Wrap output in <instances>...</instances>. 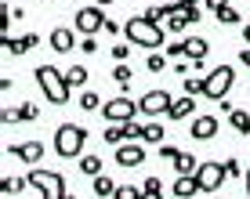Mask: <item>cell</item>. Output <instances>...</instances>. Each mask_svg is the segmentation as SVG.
Wrapping results in <instances>:
<instances>
[{
    "instance_id": "1",
    "label": "cell",
    "mask_w": 250,
    "mask_h": 199,
    "mask_svg": "<svg viewBox=\"0 0 250 199\" xmlns=\"http://www.w3.org/2000/svg\"><path fill=\"white\" fill-rule=\"evenodd\" d=\"M124 40H131L134 47L156 51V47H163V40H167V29L138 15V19H127V22H124Z\"/></svg>"
},
{
    "instance_id": "2",
    "label": "cell",
    "mask_w": 250,
    "mask_h": 199,
    "mask_svg": "<svg viewBox=\"0 0 250 199\" xmlns=\"http://www.w3.org/2000/svg\"><path fill=\"white\" fill-rule=\"evenodd\" d=\"M37 83H40V91H44V98L51 101V105H65L69 101V94H73V87H69V80H65V73L62 69H55V65H37Z\"/></svg>"
},
{
    "instance_id": "3",
    "label": "cell",
    "mask_w": 250,
    "mask_h": 199,
    "mask_svg": "<svg viewBox=\"0 0 250 199\" xmlns=\"http://www.w3.org/2000/svg\"><path fill=\"white\" fill-rule=\"evenodd\" d=\"M83 141H87V131H83L80 123H62L55 131V152L62 156V159H76V156L83 152Z\"/></svg>"
},
{
    "instance_id": "4",
    "label": "cell",
    "mask_w": 250,
    "mask_h": 199,
    "mask_svg": "<svg viewBox=\"0 0 250 199\" xmlns=\"http://www.w3.org/2000/svg\"><path fill=\"white\" fill-rule=\"evenodd\" d=\"M232 83H236V69H232V65H214L210 76H203V94L210 101H225V94L232 91Z\"/></svg>"
},
{
    "instance_id": "5",
    "label": "cell",
    "mask_w": 250,
    "mask_h": 199,
    "mask_svg": "<svg viewBox=\"0 0 250 199\" xmlns=\"http://www.w3.org/2000/svg\"><path fill=\"white\" fill-rule=\"evenodd\" d=\"M29 185H37L47 199H65V178L58 170H25Z\"/></svg>"
},
{
    "instance_id": "6",
    "label": "cell",
    "mask_w": 250,
    "mask_h": 199,
    "mask_svg": "<svg viewBox=\"0 0 250 199\" xmlns=\"http://www.w3.org/2000/svg\"><path fill=\"white\" fill-rule=\"evenodd\" d=\"M225 178H229V170H225V163H218V159H207L196 167V181H200V192H218L221 185H225Z\"/></svg>"
},
{
    "instance_id": "7",
    "label": "cell",
    "mask_w": 250,
    "mask_h": 199,
    "mask_svg": "<svg viewBox=\"0 0 250 199\" xmlns=\"http://www.w3.org/2000/svg\"><path fill=\"white\" fill-rule=\"evenodd\" d=\"M73 29L83 33V37H94L98 29H105V11H102L98 4L80 7V11H76V19H73Z\"/></svg>"
},
{
    "instance_id": "8",
    "label": "cell",
    "mask_w": 250,
    "mask_h": 199,
    "mask_svg": "<svg viewBox=\"0 0 250 199\" xmlns=\"http://www.w3.org/2000/svg\"><path fill=\"white\" fill-rule=\"evenodd\" d=\"M102 116H105L109 123H134L138 105H134V101H127V98H109L105 105H102Z\"/></svg>"
},
{
    "instance_id": "9",
    "label": "cell",
    "mask_w": 250,
    "mask_h": 199,
    "mask_svg": "<svg viewBox=\"0 0 250 199\" xmlns=\"http://www.w3.org/2000/svg\"><path fill=\"white\" fill-rule=\"evenodd\" d=\"M170 105H174V98H170L167 91H149L142 101H138V112H145V116H167L170 112Z\"/></svg>"
},
{
    "instance_id": "10",
    "label": "cell",
    "mask_w": 250,
    "mask_h": 199,
    "mask_svg": "<svg viewBox=\"0 0 250 199\" xmlns=\"http://www.w3.org/2000/svg\"><path fill=\"white\" fill-rule=\"evenodd\" d=\"M113 159H116V167H124V170L142 167V163H145V149H142L138 141H124V145L116 149V156H113Z\"/></svg>"
},
{
    "instance_id": "11",
    "label": "cell",
    "mask_w": 250,
    "mask_h": 199,
    "mask_svg": "<svg viewBox=\"0 0 250 199\" xmlns=\"http://www.w3.org/2000/svg\"><path fill=\"white\" fill-rule=\"evenodd\" d=\"M7 156H19L22 163L37 167L40 156H44V145H40V141H11V145H7Z\"/></svg>"
},
{
    "instance_id": "12",
    "label": "cell",
    "mask_w": 250,
    "mask_h": 199,
    "mask_svg": "<svg viewBox=\"0 0 250 199\" xmlns=\"http://www.w3.org/2000/svg\"><path fill=\"white\" fill-rule=\"evenodd\" d=\"M188 131H192L196 141H210V138H218V116H214V112H203V116L192 119Z\"/></svg>"
},
{
    "instance_id": "13",
    "label": "cell",
    "mask_w": 250,
    "mask_h": 199,
    "mask_svg": "<svg viewBox=\"0 0 250 199\" xmlns=\"http://www.w3.org/2000/svg\"><path fill=\"white\" fill-rule=\"evenodd\" d=\"M40 116V109L33 105V101H25V105H19V109H4L0 112V123H29V119H37Z\"/></svg>"
},
{
    "instance_id": "14",
    "label": "cell",
    "mask_w": 250,
    "mask_h": 199,
    "mask_svg": "<svg viewBox=\"0 0 250 199\" xmlns=\"http://www.w3.org/2000/svg\"><path fill=\"white\" fill-rule=\"evenodd\" d=\"M51 47H55V55H69L76 47V33L69 25H55L51 29Z\"/></svg>"
},
{
    "instance_id": "15",
    "label": "cell",
    "mask_w": 250,
    "mask_h": 199,
    "mask_svg": "<svg viewBox=\"0 0 250 199\" xmlns=\"http://www.w3.org/2000/svg\"><path fill=\"white\" fill-rule=\"evenodd\" d=\"M174 196H178V199H192V196H200V181H196V174H182V178H174Z\"/></svg>"
},
{
    "instance_id": "16",
    "label": "cell",
    "mask_w": 250,
    "mask_h": 199,
    "mask_svg": "<svg viewBox=\"0 0 250 199\" xmlns=\"http://www.w3.org/2000/svg\"><path fill=\"white\" fill-rule=\"evenodd\" d=\"M207 51H210V44H207L203 37H185V58L188 62H203Z\"/></svg>"
},
{
    "instance_id": "17",
    "label": "cell",
    "mask_w": 250,
    "mask_h": 199,
    "mask_svg": "<svg viewBox=\"0 0 250 199\" xmlns=\"http://www.w3.org/2000/svg\"><path fill=\"white\" fill-rule=\"evenodd\" d=\"M192 112H196V98H188V94H185V98H178L174 105H170L167 119H174V123H182V119H188V116H192Z\"/></svg>"
},
{
    "instance_id": "18",
    "label": "cell",
    "mask_w": 250,
    "mask_h": 199,
    "mask_svg": "<svg viewBox=\"0 0 250 199\" xmlns=\"http://www.w3.org/2000/svg\"><path fill=\"white\" fill-rule=\"evenodd\" d=\"M102 138H105V145H113V149H120V145L127 141V123H109V127H105V134H102Z\"/></svg>"
},
{
    "instance_id": "19",
    "label": "cell",
    "mask_w": 250,
    "mask_h": 199,
    "mask_svg": "<svg viewBox=\"0 0 250 199\" xmlns=\"http://www.w3.org/2000/svg\"><path fill=\"white\" fill-rule=\"evenodd\" d=\"M94 181V196H102V199H109V196H116V181L109 178V174H98V178H91Z\"/></svg>"
},
{
    "instance_id": "20",
    "label": "cell",
    "mask_w": 250,
    "mask_h": 199,
    "mask_svg": "<svg viewBox=\"0 0 250 199\" xmlns=\"http://www.w3.org/2000/svg\"><path fill=\"white\" fill-rule=\"evenodd\" d=\"M196 167H200V163H196V156H192V152H178V156H174V170H178V178H182V174H196Z\"/></svg>"
},
{
    "instance_id": "21",
    "label": "cell",
    "mask_w": 250,
    "mask_h": 199,
    "mask_svg": "<svg viewBox=\"0 0 250 199\" xmlns=\"http://www.w3.org/2000/svg\"><path fill=\"white\" fill-rule=\"evenodd\" d=\"M229 123H232V131L250 134V112H243V109H232V112H229Z\"/></svg>"
},
{
    "instance_id": "22",
    "label": "cell",
    "mask_w": 250,
    "mask_h": 199,
    "mask_svg": "<svg viewBox=\"0 0 250 199\" xmlns=\"http://www.w3.org/2000/svg\"><path fill=\"white\" fill-rule=\"evenodd\" d=\"M25 185H29V178H25V174L22 178H4V181H0V192H4V196H19Z\"/></svg>"
},
{
    "instance_id": "23",
    "label": "cell",
    "mask_w": 250,
    "mask_h": 199,
    "mask_svg": "<svg viewBox=\"0 0 250 199\" xmlns=\"http://www.w3.org/2000/svg\"><path fill=\"white\" fill-rule=\"evenodd\" d=\"M0 47H4V55H11V58L25 55V40H22V37L15 40V37H7V33H4V40H0Z\"/></svg>"
},
{
    "instance_id": "24",
    "label": "cell",
    "mask_w": 250,
    "mask_h": 199,
    "mask_svg": "<svg viewBox=\"0 0 250 199\" xmlns=\"http://www.w3.org/2000/svg\"><path fill=\"white\" fill-rule=\"evenodd\" d=\"M80 174L98 178L102 174V159H98V156H80Z\"/></svg>"
},
{
    "instance_id": "25",
    "label": "cell",
    "mask_w": 250,
    "mask_h": 199,
    "mask_svg": "<svg viewBox=\"0 0 250 199\" xmlns=\"http://www.w3.org/2000/svg\"><path fill=\"white\" fill-rule=\"evenodd\" d=\"M131 80H134V73H131V65H127V62H120L116 69H113V83H120V87H131Z\"/></svg>"
},
{
    "instance_id": "26",
    "label": "cell",
    "mask_w": 250,
    "mask_h": 199,
    "mask_svg": "<svg viewBox=\"0 0 250 199\" xmlns=\"http://www.w3.org/2000/svg\"><path fill=\"white\" fill-rule=\"evenodd\" d=\"M65 80H69V87H83V83H87V69H83V65H69Z\"/></svg>"
},
{
    "instance_id": "27",
    "label": "cell",
    "mask_w": 250,
    "mask_h": 199,
    "mask_svg": "<svg viewBox=\"0 0 250 199\" xmlns=\"http://www.w3.org/2000/svg\"><path fill=\"white\" fill-rule=\"evenodd\" d=\"M142 141H160L163 145V123H160V119H149V123H145Z\"/></svg>"
},
{
    "instance_id": "28",
    "label": "cell",
    "mask_w": 250,
    "mask_h": 199,
    "mask_svg": "<svg viewBox=\"0 0 250 199\" xmlns=\"http://www.w3.org/2000/svg\"><path fill=\"white\" fill-rule=\"evenodd\" d=\"M131 47H134L131 40H120V44H116L113 51H109V58H113L116 65H120V62H127V58H131Z\"/></svg>"
},
{
    "instance_id": "29",
    "label": "cell",
    "mask_w": 250,
    "mask_h": 199,
    "mask_svg": "<svg viewBox=\"0 0 250 199\" xmlns=\"http://www.w3.org/2000/svg\"><path fill=\"white\" fill-rule=\"evenodd\" d=\"M102 105H105V101H102L94 91H83V94H80V109H83V112H94V109H102Z\"/></svg>"
},
{
    "instance_id": "30",
    "label": "cell",
    "mask_w": 250,
    "mask_h": 199,
    "mask_svg": "<svg viewBox=\"0 0 250 199\" xmlns=\"http://www.w3.org/2000/svg\"><path fill=\"white\" fill-rule=\"evenodd\" d=\"M182 87H185L188 98H196V94H203V76H185V80H182Z\"/></svg>"
},
{
    "instance_id": "31",
    "label": "cell",
    "mask_w": 250,
    "mask_h": 199,
    "mask_svg": "<svg viewBox=\"0 0 250 199\" xmlns=\"http://www.w3.org/2000/svg\"><path fill=\"white\" fill-rule=\"evenodd\" d=\"M214 19H218V22H225V25H236V22H243V19H239V11H236V7H221V11L214 15Z\"/></svg>"
},
{
    "instance_id": "32",
    "label": "cell",
    "mask_w": 250,
    "mask_h": 199,
    "mask_svg": "<svg viewBox=\"0 0 250 199\" xmlns=\"http://www.w3.org/2000/svg\"><path fill=\"white\" fill-rule=\"evenodd\" d=\"M145 69H149V73H163V69H167V55H149L145 58Z\"/></svg>"
},
{
    "instance_id": "33",
    "label": "cell",
    "mask_w": 250,
    "mask_h": 199,
    "mask_svg": "<svg viewBox=\"0 0 250 199\" xmlns=\"http://www.w3.org/2000/svg\"><path fill=\"white\" fill-rule=\"evenodd\" d=\"M142 196H145V192H142V188H134V185H120L113 199H142Z\"/></svg>"
},
{
    "instance_id": "34",
    "label": "cell",
    "mask_w": 250,
    "mask_h": 199,
    "mask_svg": "<svg viewBox=\"0 0 250 199\" xmlns=\"http://www.w3.org/2000/svg\"><path fill=\"white\" fill-rule=\"evenodd\" d=\"M142 192H145V196H156V192H163V185H160V178H145V185H142Z\"/></svg>"
},
{
    "instance_id": "35",
    "label": "cell",
    "mask_w": 250,
    "mask_h": 199,
    "mask_svg": "<svg viewBox=\"0 0 250 199\" xmlns=\"http://www.w3.org/2000/svg\"><path fill=\"white\" fill-rule=\"evenodd\" d=\"M80 51H83V55H98V40H94V37H83Z\"/></svg>"
},
{
    "instance_id": "36",
    "label": "cell",
    "mask_w": 250,
    "mask_h": 199,
    "mask_svg": "<svg viewBox=\"0 0 250 199\" xmlns=\"http://www.w3.org/2000/svg\"><path fill=\"white\" fill-rule=\"evenodd\" d=\"M167 55L182 62V55H185V40H178V44H170V47H167Z\"/></svg>"
},
{
    "instance_id": "37",
    "label": "cell",
    "mask_w": 250,
    "mask_h": 199,
    "mask_svg": "<svg viewBox=\"0 0 250 199\" xmlns=\"http://www.w3.org/2000/svg\"><path fill=\"white\" fill-rule=\"evenodd\" d=\"M178 152H182V149H174V145H167V141L160 145V156H163V159H170V163H174V156H178Z\"/></svg>"
},
{
    "instance_id": "38",
    "label": "cell",
    "mask_w": 250,
    "mask_h": 199,
    "mask_svg": "<svg viewBox=\"0 0 250 199\" xmlns=\"http://www.w3.org/2000/svg\"><path fill=\"white\" fill-rule=\"evenodd\" d=\"M203 7H207V11H214V15H218L221 7H229V0H203Z\"/></svg>"
},
{
    "instance_id": "39",
    "label": "cell",
    "mask_w": 250,
    "mask_h": 199,
    "mask_svg": "<svg viewBox=\"0 0 250 199\" xmlns=\"http://www.w3.org/2000/svg\"><path fill=\"white\" fill-rule=\"evenodd\" d=\"M25 51H33V47H40V37H37V33H25Z\"/></svg>"
},
{
    "instance_id": "40",
    "label": "cell",
    "mask_w": 250,
    "mask_h": 199,
    "mask_svg": "<svg viewBox=\"0 0 250 199\" xmlns=\"http://www.w3.org/2000/svg\"><path fill=\"white\" fill-rule=\"evenodd\" d=\"M105 33H113V37H120V33H124V25H120V22H113V19H105Z\"/></svg>"
},
{
    "instance_id": "41",
    "label": "cell",
    "mask_w": 250,
    "mask_h": 199,
    "mask_svg": "<svg viewBox=\"0 0 250 199\" xmlns=\"http://www.w3.org/2000/svg\"><path fill=\"white\" fill-rule=\"evenodd\" d=\"M225 170H229V178H239V159H225Z\"/></svg>"
},
{
    "instance_id": "42",
    "label": "cell",
    "mask_w": 250,
    "mask_h": 199,
    "mask_svg": "<svg viewBox=\"0 0 250 199\" xmlns=\"http://www.w3.org/2000/svg\"><path fill=\"white\" fill-rule=\"evenodd\" d=\"M239 62H243V65H247V69H250V47H247V51H243V55H239Z\"/></svg>"
},
{
    "instance_id": "43",
    "label": "cell",
    "mask_w": 250,
    "mask_h": 199,
    "mask_svg": "<svg viewBox=\"0 0 250 199\" xmlns=\"http://www.w3.org/2000/svg\"><path fill=\"white\" fill-rule=\"evenodd\" d=\"M243 40H247V47H250V25H243Z\"/></svg>"
},
{
    "instance_id": "44",
    "label": "cell",
    "mask_w": 250,
    "mask_h": 199,
    "mask_svg": "<svg viewBox=\"0 0 250 199\" xmlns=\"http://www.w3.org/2000/svg\"><path fill=\"white\" fill-rule=\"evenodd\" d=\"M94 4H98V7H109V4H113V0H94Z\"/></svg>"
},
{
    "instance_id": "45",
    "label": "cell",
    "mask_w": 250,
    "mask_h": 199,
    "mask_svg": "<svg viewBox=\"0 0 250 199\" xmlns=\"http://www.w3.org/2000/svg\"><path fill=\"white\" fill-rule=\"evenodd\" d=\"M247 196H250V167H247Z\"/></svg>"
},
{
    "instance_id": "46",
    "label": "cell",
    "mask_w": 250,
    "mask_h": 199,
    "mask_svg": "<svg viewBox=\"0 0 250 199\" xmlns=\"http://www.w3.org/2000/svg\"><path fill=\"white\" fill-rule=\"evenodd\" d=\"M142 199H163V192H156V196H142Z\"/></svg>"
},
{
    "instance_id": "47",
    "label": "cell",
    "mask_w": 250,
    "mask_h": 199,
    "mask_svg": "<svg viewBox=\"0 0 250 199\" xmlns=\"http://www.w3.org/2000/svg\"><path fill=\"white\" fill-rule=\"evenodd\" d=\"M65 199H76V196H69V192H65Z\"/></svg>"
}]
</instances>
